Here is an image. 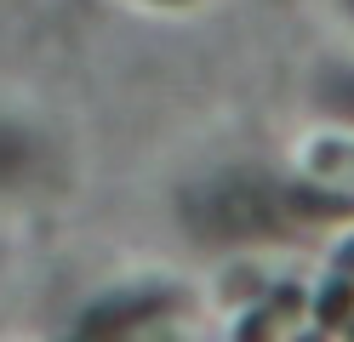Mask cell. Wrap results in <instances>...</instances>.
Returning a JSON list of instances; mask_svg holds the SVG:
<instances>
[{
	"instance_id": "cell-1",
	"label": "cell",
	"mask_w": 354,
	"mask_h": 342,
	"mask_svg": "<svg viewBox=\"0 0 354 342\" xmlns=\"http://www.w3.org/2000/svg\"><path fill=\"white\" fill-rule=\"evenodd\" d=\"M354 296V245L337 257V280H331V291L320 296V325H343V308Z\"/></svg>"
}]
</instances>
